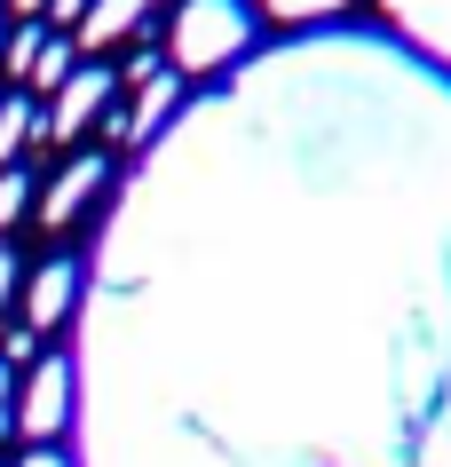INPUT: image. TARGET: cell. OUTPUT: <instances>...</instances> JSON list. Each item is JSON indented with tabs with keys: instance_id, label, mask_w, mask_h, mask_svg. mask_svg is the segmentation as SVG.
<instances>
[{
	"instance_id": "1",
	"label": "cell",
	"mask_w": 451,
	"mask_h": 467,
	"mask_svg": "<svg viewBox=\"0 0 451 467\" xmlns=\"http://www.w3.org/2000/svg\"><path fill=\"white\" fill-rule=\"evenodd\" d=\"M246 48H253V8L246 0H182L175 25H167V56H175L182 79L230 72Z\"/></svg>"
},
{
	"instance_id": "2",
	"label": "cell",
	"mask_w": 451,
	"mask_h": 467,
	"mask_svg": "<svg viewBox=\"0 0 451 467\" xmlns=\"http://www.w3.org/2000/svg\"><path fill=\"white\" fill-rule=\"evenodd\" d=\"M79 420V365L72 357H32L25 389H16V428L32 443H56Z\"/></svg>"
},
{
	"instance_id": "3",
	"label": "cell",
	"mask_w": 451,
	"mask_h": 467,
	"mask_svg": "<svg viewBox=\"0 0 451 467\" xmlns=\"http://www.w3.org/2000/svg\"><path fill=\"white\" fill-rule=\"evenodd\" d=\"M111 96H119V79L103 72V64H79V72L56 88V103L40 111V127H32V135H40V143H72L87 119H103V111H111Z\"/></svg>"
},
{
	"instance_id": "4",
	"label": "cell",
	"mask_w": 451,
	"mask_h": 467,
	"mask_svg": "<svg viewBox=\"0 0 451 467\" xmlns=\"http://www.w3.org/2000/svg\"><path fill=\"white\" fill-rule=\"evenodd\" d=\"M79 285H87L79 262H40L32 285H25V325H32V333H56V325L79 309Z\"/></svg>"
},
{
	"instance_id": "5",
	"label": "cell",
	"mask_w": 451,
	"mask_h": 467,
	"mask_svg": "<svg viewBox=\"0 0 451 467\" xmlns=\"http://www.w3.org/2000/svg\"><path fill=\"white\" fill-rule=\"evenodd\" d=\"M175 111H182V72L167 64L159 79H143V88H135V111H127V119H111V135H119L127 150H143L150 135H159V127L175 119Z\"/></svg>"
},
{
	"instance_id": "6",
	"label": "cell",
	"mask_w": 451,
	"mask_h": 467,
	"mask_svg": "<svg viewBox=\"0 0 451 467\" xmlns=\"http://www.w3.org/2000/svg\"><path fill=\"white\" fill-rule=\"evenodd\" d=\"M103 182H111V159H96V150H87V159H72V167H64V174L48 182V191H40V222H48V230L79 222V206H87V198H96Z\"/></svg>"
},
{
	"instance_id": "7",
	"label": "cell",
	"mask_w": 451,
	"mask_h": 467,
	"mask_svg": "<svg viewBox=\"0 0 451 467\" xmlns=\"http://www.w3.org/2000/svg\"><path fill=\"white\" fill-rule=\"evenodd\" d=\"M380 8H388V25H396L420 56L451 64V0H380Z\"/></svg>"
},
{
	"instance_id": "8",
	"label": "cell",
	"mask_w": 451,
	"mask_h": 467,
	"mask_svg": "<svg viewBox=\"0 0 451 467\" xmlns=\"http://www.w3.org/2000/svg\"><path fill=\"white\" fill-rule=\"evenodd\" d=\"M150 8H159V0H96V8H87V16H79V48H119L127 32H143L150 25Z\"/></svg>"
},
{
	"instance_id": "9",
	"label": "cell",
	"mask_w": 451,
	"mask_h": 467,
	"mask_svg": "<svg viewBox=\"0 0 451 467\" xmlns=\"http://www.w3.org/2000/svg\"><path fill=\"white\" fill-rule=\"evenodd\" d=\"M32 127H40V111H32V96H0V167H16V159H25Z\"/></svg>"
},
{
	"instance_id": "10",
	"label": "cell",
	"mask_w": 451,
	"mask_h": 467,
	"mask_svg": "<svg viewBox=\"0 0 451 467\" xmlns=\"http://www.w3.org/2000/svg\"><path fill=\"white\" fill-rule=\"evenodd\" d=\"M72 56H79V40H72V32H48V48H40V64H32V88H48V96H56V88H64V79L79 72Z\"/></svg>"
},
{
	"instance_id": "11",
	"label": "cell",
	"mask_w": 451,
	"mask_h": 467,
	"mask_svg": "<svg viewBox=\"0 0 451 467\" xmlns=\"http://www.w3.org/2000/svg\"><path fill=\"white\" fill-rule=\"evenodd\" d=\"M40 48H48V25H16V32H8V56H0V72L32 79V64H40Z\"/></svg>"
},
{
	"instance_id": "12",
	"label": "cell",
	"mask_w": 451,
	"mask_h": 467,
	"mask_svg": "<svg viewBox=\"0 0 451 467\" xmlns=\"http://www.w3.org/2000/svg\"><path fill=\"white\" fill-rule=\"evenodd\" d=\"M261 8H270L277 25H325V16H341L349 0H261Z\"/></svg>"
},
{
	"instance_id": "13",
	"label": "cell",
	"mask_w": 451,
	"mask_h": 467,
	"mask_svg": "<svg viewBox=\"0 0 451 467\" xmlns=\"http://www.w3.org/2000/svg\"><path fill=\"white\" fill-rule=\"evenodd\" d=\"M25 206H32V174L25 167H0V230L25 214Z\"/></svg>"
},
{
	"instance_id": "14",
	"label": "cell",
	"mask_w": 451,
	"mask_h": 467,
	"mask_svg": "<svg viewBox=\"0 0 451 467\" xmlns=\"http://www.w3.org/2000/svg\"><path fill=\"white\" fill-rule=\"evenodd\" d=\"M16 285H25V262H16V254L0 246V317L16 309Z\"/></svg>"
},
{
	"instance_id": "15",
	"label": "cell",
	"mask_w": 451,
	"mask_h": 467,
	"mask_svg": "<svg viewBox=\"0 0 451 467\" xmlns=\"http://www.w3.org/2000/svg\"><path fill=\"white\" fill-rule=\"evenodd\" d=\"M32 341H40V333H32V325H16V333L0 341V365H8V372H16V365H32Z\"/></svg>"
},
{
	"instance_id": "16",
	"label": "cell",
	"mask_w": 451,
	"mask_h": 467,
	"mask_svg": "<svg viewBox=\"0 0 451 467\" xmlns=\"http://www.w3.org/2000/svg\"><path fill=\"white\" fill-rule=\"evenodd\" d=\"M8 428H16V372L0 365V436H8Z\"/></svg>"
},
{
	"instance_id": "17",
	"label": "cell",
	"mask_w": 451,
	"mask_h": 467,
	"mask_svg": "<svg viewBox=\"0 0 451 467\" xmlns=\"http://www.w3.org/2000/svg\"><path fill=\"white\" fill-rule=\"evenodd\" d=\"M87 8H96V0H48V16H56V32H64V25H79V16H87Z\"/></svg>"
},
{
	"instance_id": "18",
	"label": "cell",
	"mask_w": 451,
	"mask_h": 467,
	"mask_svg": "<svg viewBox=\"0 0 451 467\" xmlns=\"http://www.w3.org/2000/svg\"><path fill=\"white\" fill-rule=\"evenodd\" d=\"M25 467H79V460H72V451H56V443H32V460H25Z\"/></svg>"
},
{
	"instance_id": "19",
	"label": "cell",
	"mask_w": 451,
	"mask_h": 467,
	"mask_svg": "<svg viewBox=\"0 0 451 467\" xmlns=\"http://www.w3.org/2000/svg\"><path fill=\"white\" fill-rule=\"evenodd\" d=\"M8 8H16L25 25H32V16H48V0H8Z\"/></svg>"
},
{
	"instance_id": "20",
	"label": "cell",
	"mask_w": 451,
	"mask_h": 467,
	"mask_svg": "<svg viewBox=\"0 0 451 467\" xmlns=\"http://www.w3.org/2000/svg\"><path fill=\"white\" fill-rule=\"evenodd\" d=\"M0 56H8V25H0Z\"/></svg>"
}]
</instances>
